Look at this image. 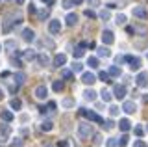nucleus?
Instances as JSON below:
<instances>
[{
  "instance_id": "09e8293b",
  "label": "nucleus",
  "mask_w": 148,
  "mask_h": 147,
  "mask_svg": "<svg viewBox=\"0 0 148 147\" xmlns=\"http://www.w3.org/2000/svg\"><path fill=\"white\" fill-rule=\"evenodd\" d=\"M133 147H146V144L143 140H135V141H133Z\"/></svg>"
},
{
  "instance_id": "ddd939ff",
  "label": "nucleus",
  "mask_w": 148,
  "mask_h": 147,
  "mask_svg": "<svg viewBox=\"0 0 148 147\" xmlns=\"http://www.w3.org/2000/svg\"><path fill=\"white\" fill-rule=\"evenodd\" d=\"M0 119L6 123H11L13 121V112L11 110H0Z\"/></svg>"
},
{
  "instance_id": "473e14b6",
  "label": "nucleus",
  "mask_w": 148,
  "mask_h": 147,
  "mask_svg": "<svg viewBox=\"0 0 148 147\" xmlns=\"http://www.w3.org/2000/svg\"><path fill=\"white\" fill-rule=\"evenodd\" d=\"M98 17H100V19H104V21H108L109 17H111V13H109V8H108V10H102V11L98 13Z\"/></svg>"
},
{
  "instance_id": "c756f323",
  "label": "nucleus",
  "mask_w": 148,
  "mask_h": 147,
  "mask_svg": "<svg viewBox=\"0 0 148 147\" xmlns=\"http://www.w3.org/2000/svg\"><path fill=\"white\" fill-rule=\"evenodd\" d=\"M0 134H4L6 138L11 134V128H9V125H0Z\"/></svg>"
},
{
  "instance_id": "2eb2a0df",
  "label": "nucleus",
  "mask_w": 148,
  "mask_h": 147,
  "mask_svg": "<svg viewBox=\"0 0 148 147\" xmlns=\"http://www.w3.org/2000/svg\"><path fill=\"white\" fill-rule=\"evenodd\" d=\"M13 80H15V84L17 86H22L26 82V75L22 71H18V73H15V75H13Z\"/></svg>"
},
{
  "instance_id": "423d86ee",
  "label": "nucleus",
  "mask_w": 148,
  "mask_h": 147,
  "mask_svg": "<svg viewBox=\"0 0 148 147\" xmlns=\"http://www.w3.org/2000/svg\"><path fill=\"white\" fill-rule=\"evenodd\" d=\"M48 32L50 34H59V32H61V22L58 19H52L48 22Z\"/></svg>"
},
{
  "instance_id": "9d476101",
  "label": "nucleus",
  "mask_w": 148,
  "mask_h": 147,
  "mask_svg": "<svg viewBox=\"0 0 148 147\" xmlns=\"http://www.w3.org/2000/svg\"><path fill=\"white\" fill-rule=\"evenodd\" d=\"M82 82L87 84V86H92L96 82V76L92 75V73H83V75H82Z\"/></svg>"
},
{
  "instance_id": "ea45409f",
  "label": "nucleus",
  "mask_w": 148,
  "mask_h": 147,
  "mask_svg": "<svg viewBox=\"0 0 148 147\" xmlns=\"http://www.w3.org/2000/svg\"><path fill=\"white\" fill-rule=\"evenodd\" d=\"M117 24H126V15H122V13H120V15H117Z\"/></svg>"
},
{
  "instance_id": "a211bd4d",
  "label": "nucleus",
  "mask_w": 148,
  "mask_h": 147,
  "mask_svg": "<svg viewBox=\"0 0 148 147\" xmlns=\"http://www.w3.org/2000/svg\"><path fill=\"white\" fill-rule=\"evenodd\" d=\"M119 128H120L122 132H128L130 128H132V123H130L128 119H120V121H119Z\"/></svg>"
},
{
  "instance_id": "49530a36",
  "label": "nucleus",
  "mask_w": 148,
  "mask_h": 147,
  "mask_svg": "<svg viewBox=\"0 0 148 147\" xmlns=\"http://www.w3.org/2000/svg\"><path fill=\"white\" fill-rule=\"evenodd\" d=\"M43 45H46L48 49H54V41H52V39H48V37L43 39Z\"/></svg>"
},
{
  "instance_id": "a19ab883",
  "label": "nucleus",
  "mask_w": 148,
  "mask_h": 147,
  "mask_svg": "<svg viewBox=\"0 0 148 147\" xmlns=\"http://www.w3.org/2000/svg\"><path fill=\"white\" fill-rule=\"evenodd\" d=\"M108 147H119L117 138H109V140H108Z\"/></svg>"
},
{
  "instance_id": "393cba45",
  "label": "nucleus",
  "mask_w": 148,
  "mask_h": 147,
  "mask_svg": "<svg viewBox=\"0 0 148 147\" xmlns=\"http://www.w3.org/2000/svg\"><path fill=\"white\" fill-rule=\"evenodd\" d=\"M52 88H54V91H63V88H65V82L63 80H54V84H52Z\"/></svg>"
},
{
  "instance_id": "cd10ccee",
  "label": "nucleus",
  "mask_w": 148,
  "mask_h": 147,
  "mask_svg": "<svg viewBox=\"0 0 148 147\" xmlns=\"http://www.w3.org/2000/svg\"><path fill=\"white\" fill-rule=\"evenodd\" d=\"M61 76L65 80H71V78H74V71H69V69H63L61 71Z\"/></svg>"
},
{
  "instance_id": "58836bf2",
  "label": "nucleus",
  "mask_w": 148,
  "mask_h": 147,
  "mask_svg": "<svg viewBox=\"0 0 148 147\" xmlns=\"http://www.w3.org/2000/svg\"><path fill=\"white\" fill-rule=\"evenodd\" d=\"M48 15H50V10H41V11H39V19H41V21H45Z\"/></svg>"
},
{
  "instance_id": "c85d7f7f",
  "label": "nucleus",
  "mask_w": 148,
  "mask_h": 147,
  "mask_svg": "<svg viewBox=\"0 0 148 147\" xmlns=\"http://www.w3.org/2000/svg\"><path fill=\"white\" fill-rule=\"evenodd\" d=\"M87 65H89V67H92V69H96V67H98V58L91 56L89 60H87Z\"/></svg>"
},
{
  "instance_id": "c9c22d12",
  "label": "nucleus",
  "mask_w": 148,
  "mask_h": 147,
  "mask_svg": "<svg viewBox=\"0 0 148 147\" xmlns=\"http://www.w3.org/2000/svg\"><path fill=\"white\" fill-rule=\"evenodd\" d=\"M72 71H74V73H82V71H83V65H82L80 62H74V65H72Z\"/></svg>"
},
{
  "instance_id": "a878e982",
  "label": "nucleus",
  "mask_w": 148,
  "mask_h": 147,
  "mask_svg": "<svg viewBox=\"0 0 148 147\" xmlns=\"http://www.w3.org/2000/svg\"><path fill=\"white\" fill-rule=\"evenodd\" d=\"M9 106H11L13 110H21V106H22V103H21V99H15V97H13L11 101H9Z\"/></svg>"
},
{
  "instance_id": "e2e57ef3",
  "label": "nucleus",
  "mask_w": 148,
  "mask_h": 147,
  "mask_svg": "<svg viewBox=\"0 0 148 147\" xmlns=\"http://www.w3.org/2000/svg\"><path fill=\"white\" fill-rule=\"evenodd\" d=\"M0 147H2V145H0Z\"/></svg>"
},
{
  "instance_id": "37998d69",
  "label": "nucleus",
  "mask_w": 148,
  "mask_h": 147,
  "mask_svg": "<svg viewBox=\"0 0 148 147\" xmlns=\"http://www.w3.org/2000/svg\"><path fill=\"white\" fill-rule=\"evenodd\" d=\"M119 112H120L119 106H111V108H109V116H113V117H115V116H119Z\"/></svg>"
},
{
  "instance_id": "20e7f679",
  "label": "nucleus",
  "mask_w": 148,
  "mask_h": 147,
  "mask_svg": "<svg viewBox=\"0 0 148 147\" xmlns=\"http://www.w3.org/2000/svg\"><path fill=\"white\" fill-rule=\"evenodd\" d=\"M34 95H35V97L39 99V101H45V99H46V95H48V89H46V86H45V84H39V86L35 88Z\"/></svg>"
},
{
  "instance_id": "dca6fc26",
  "label": "nucleus",
  "mask_w": 148,
  "mask_h": 147,
  "mask_svg": "<svg viewBox=\"0 0 148 147\" xmlns=\"http://www.w3.org/2000/svg\"><path fill=\"white\" fill-rule=\"evenodd\" d=\"M22 56H24V60L32 62V60H35V58H37V52H35L34 49H26L24 52H22Z\"/></svg>"
},
{
  "instance_id": "4be33fe9",
  "label": "nucleus",
  "mask_w": 148,
  "mask_h": 147,
  "mask_svg": "<svg viewBox=\"0 0 148 147\" xmlns=\"http://www.w3.org/2000/svg\"><path fill=\"white\" fill-rule=\"evenodd\" d=\"M85 47H87V45H85V43H82L80 47H76V49H74V50H72L74 58H82V56H83V49H85Z\"/></svg>"
},
{
  "instance_id": "052dcab7",
  "label": "nucleus",
  "mask_w": 148,
  "mask_h": 147,
  "mask_svg": "<svg viewBox=\"0 0 148 147\" xmlns=\"http://www.w3.org/2000/svg\"><path fill=\"white\" fill-rule=\"evenodd\" d=\"M0 50H2V45H0Z\"/></svg>"
},
{
  "instance_id": "412c9836",
  "label": "nucleus",
  "mask_w": 148,
  "mask_h": 147,
  "mask_svg": "<svg viewBox=\"0 0 148 147\" xmlns=\"http://www.w3.org/2000/svg\"><path fill=\"white\" fill-rule=\"evenodd\" d=\"M65 21H67V26H74L78 22V15H76V13H69Z\"/></svg>"
},
{
  "instance_id": "2f4dec72",
  "label": "nucleus",
  "mask_w": 148,
  "mask_h": 147,
  "mask_svg": "<svg viewBox=\"0 0 148 147\" xmlns=\"http://www.w3.org/2000/svg\"><path fill=\"white\" fill-rule=\"evenodd\" d=\"M41 128H43L45 132H50V130L54 128V123H52V121H45L43 125H41Z\"/></svg>"
},
{
  "instance_id": "f03ea898",
  "label": "nucleus",
  "mask_w": 148,
  "mask_h": 147,
  "mask_svg": "<svg viewBox=\"0 0 148 147\" xmlns=\"http://www.w3.org/2000/svg\"><path fill=\"white\" fill-rule=\"evenodd\" d=\"M80 116H82V117H85L87 121H96V123H102V121H104V119H102L98 114H95L92 110H85V108H82V110H80Z\"/></svg>"
},
{
  "instance_id": "bf43d9fd",
  "label": "nucleus",
  "mask_w": 148,
  "mask_h": 147,
  "mask_svg": "<svg viewBox=\"0 0 148 147\" xmlns=\"http://www.w3.org/2000/svg\"><path fill=\"white\" fill-rule=\"evenodd\" d=\"M2 99H4V91L0 89V101H2Z\"/></svg>"
},
{
  "instance_id": "6e6552de",
  "label": "nucleus",
  "mask_w": 148,
  "mask_h": 147,
  "mask_svg": "<svg viewBox=\"0 0 148 147\" xmlns=\"http://www.w3.org/2000/svg\"><path fill=\"white\" fill-rule=\"evenodd\" d=\"M126 62L130 63V69H132V71H139V69H141V60H139V58L126 56Z\"/></svg>"
},
{
  "instance_id": "3c124183",
  "label": "nucleus",
  "mask_w": 148,
  "mask_h": 147,
  "mask_svg": "<svg viewBox=\"0 0 148 147\" xmlns=\"http://www.w3.org/2000/svg\"><path fill=\"white\" fill-rule=\"evenodd\" d=\"M102 144V136L100 134H95V145H100Z\"/></svg>"
},
{
  "instance_id": "a18cd8bd",
  "label": "nucleus",
  "mask_w": 148,
  "mask_h": 147,
  "mask_svg": "<svg viewBox=\"0 0 148 147\" xmlns=\"http://www.w3.org/2000/svg\"><path fill=\"white\" fill-rule=\"evenodd\" d=\"M6 47H8V49H17V41H13V39L6 41Z\"/></svg>"
},
{
  "instance_id": "4d7b16f0",
  "label": "nucleus",
  "mask_w": 148,
  "mask_h": 147,
  "mask_svg": "<svg viewBox=\"0 0 148 147\" xmlns=\"http://www.w3.org/2000/svg\"><path fill=\"white\" fill-rule=\"evenodd\" d=\"M2 141H6V136H4V134H0V144H2Z\"/></svg>"
},
{
  "instance_id": "5701e85b",
  "label": "nucleus",
  "mask_w": 148,
  "mask_h": 147,
  "mask_svg": "<svg viewBox=\"0 0 148 147\" xmlns=\"http://www.w3.org/2000/svg\"><path fill=\"white\" fill-rule=\"evenodd\" d=\"M100 97H102V101H104V103H109V101L113 99V93H111V91H108V89H102Z\"/></svg>"
},
{
  "instance_id": "bb28decb",
  "label": "nucleus",
  "mask_w": 148,
  "mask_h": 147,
  "mask_svg": "<svg viewBox=\"0 0 148 147\" xmlns=\"http://www.w3.org/2000/svg\"><path fill=\"white\" fill-rule=\"evenodd\" d=\"M15 22H17V21H6V22H4V28H2L4 34H9V32H11V26L15 24Z\"/></svg>"
},
{
  "instance_id": "603ef678",
  "label": "nucleus",
  "mask_w": 148,
  "mask_h": 147,
  "mask_svg": "<svg viewBox=\"0 0 148 147\" xmlns=\"http://www.w3.org/2000/svg\"><path fill=\"white\" fill-rule=\"evenodd\" d=\"M58 147H71V145H69V141H67V140H59Z\"/></svg>"
},
{
  "instance_id": "7ed1b4c3",
  "label": "nucleus",
  "mask_w": 148,
  "mask_h": 147,
  "mask_svg": "<svg viewBox=\"0 0 148 147\" xmlns=\"http://www.w3.org/2000/svg\"><path fill=\"white\" fill-rule=\"evenodd\" d=\"M135 84H137V88H148V73H146V71L137 73Z\"/></svg>"
},
{
  "instance_id": "8fccbe9b",
  "label": "nucleus",
  "mask_w": 148,
  "mask_h": 147,
  "mask_svg": "<svg viewBox=\"0 0 148 147\" xmlns=\"http://www.w3.org/2000/svg\"><path fill=\"white\" fill-rule=\"evenodd\" d=\"M122 62H126V56H117V60H115V63H117V65H120Z\"/></svg>"
},
{
  "instance_id": "39448f33",
  "label": "nucleus",
  "mask_w": 148,
  "mask_h": 147,
  "mask_svg": "<svg viewBox=\"0 0 148 147\" xmlns=\"http://www.w3.org/2000/svg\"><path fill=\"white\" fill-rule=\"evenodd\" d=\"M113 97H117L119 101H122L124 97H126V86H122V84H117V86H115Z\"/></svg>"
},
{
  "instance_id": "4c0bfd02",
  "label": "nucleus",
  "mask_w": 148,
  "mask_h": 147,
  "mask_svg": "<svg viewBox=\"0 0 148 147\" xmlns=\"http://www.w3.org/2000/svg\"><path fill=\"white\" fill-rule=\"evenodd\" d=\"M61 104H63L65 108H72V106H74V101H72V99H63Z\"/></svg>"
},
{
  "instance_id": "b1692460",
  "label": "nucleus",
  "mask_w": 148,
  "mask_h": 147,
  "mask_svg": "<svg viewBox=\"0 0 148 147\" xmlns=\"http://www.w3.org/2000/svg\"><path fill=\"white\" fill-rule=\"evenodd\" d=\"M108 73H109L111 76H120V75H122V71H120V65H119V67H117V65H111Z\"/></svg>"
},
{
  "instance_id": "6e6d98bb",
  "label": "nucleus",
  "mask_w": 148,
  "mask_h": 147,
  "mask_svg": "<svg viewBox=\"0 0 148 147\" xmlns=\"http://www.w3.org/2000/svg\"><path fill=\"white\" fill-rule=\"evenodd\" d=\"M15 2L18 4V6H22V4H24V2H26V0H15Z\"/></svg>"
},
{
  "instance_id": "864d4df0",
  "label": "nucleus",
  "mask_w": 148,
  "mask_h": 147,
  "mask_svg": "<svg viewBox=\"0 0 148 147\" xmlns=\"http://www.w3.org/2000/svg\"><path fill=\"white\" fill-rule=\"evenodd\" d=\"M28 11H30V13H32V15H34V13L37 11V10H35V6H34V4H30V6H28Z\"/></svg>"
},
{
  "instance_id": "f3484780",
  "label": "nucleus",
  "mask_w": 148,
  "mask_h": 147,
  "mask_svg": "<svg viewBox=\"0 0 148 147\" xmlns=\"http://www.w3.org/2000/svg\"><path fill=\"white\" fill-rule=\"evenodd\" d=\"M35 60H37V63H39L41 67H45V65H48V63H50V58L46 56V54H37Z\"/></svg>"
},
{
  "instance_id": "72a5a7b5",
  "label": "nucleus",
  "mask_w": 148,
  "mask_h": 147,
  "mask_svg": "<svg viewBox=\"0 0 148 147\" xmlns=\"http://www.w3.org/2000/svg\"><path fill=\"white\" fill-rule=\"evenodd\" d=\"M119 140H120V141H119V147H126V145H128V140H130V138H128V134H122V136L119 138Z\"/></svg>"
},
{
  "instance_id": "0eeeda50",
  "label": "nucleus",
  "mask_w": 148,
  "mask_h": 147,
  "mask_svg": "<svg viewBox=\"0 0 148 147\" xmlns=\"http://www.w3.org/2000/svg\"><path fill=\"white\" fill-rule=\"evenodd\" d=\"M122 110L126 114H135L137 112V104L133 103V101H124V103H122Z\"/></svg>"
},
{
  "instance_id": "f8f14e48",
  "label": "nucleus",
  "mask_w": 148,
  "mask_h": 147,
  "mask_svg": "<svg viewBox=\"0 0 148 147\" xmlns=\"http://www.w3.org/2000/svg\"><path fill=\"white\" fill-rule=\"evenodd\" d=\"M22 39H24V41H30V43H32V41L35 39V32L32 30V28H24V30H22Z\"/></svg>"
},
{
  "instance_id": "680f3d73",
  "label": "nucleus",
  "mask_w": 148,
  "mask_h": 147,
  "mask_svg": "<svg viewBox=\"0 0 148 147\" xmlns=\"http://www.w3.org/2000/svg\"><path fill=\"white\" fill-rule=\"evenodd\" d=\"M146 130H148V128H146Z\"/></svg>"
},
{
  "instance_id": "6ab92c4d",
  "label": "nucleus",
  "mask_w": 148,
  "mask_h": 147,
  "mask_svg": "<svg viewBox=\"0 0 148 147\" xmlns=\"http://www.w3.org/2000/svg\"><path fill=\"white\" fill-rule=\"evenodd\" d=\"M98 56H102V58H109L111 56V50L108 49V45H102L98 49Z\"/></svg>"
},
{
  "instance_id": "de8ad7c7",
  "label": "nucleus",
  "mask_w": 148,
  "mask_h": 147,
  "mask_svg": "<svg viewBox=\"0 0 148 147\" xmlns=\"http://www.w3.org/2000/svg\"><path fill=\"white\" fill-rule=\"evenodd\" d=\"M133 132H135V136H139V138H141L143 134H145V130H143V127H135V128H133Z\"/></svg>"
},
{
  "instance_id": "c03bdc74",
  "label": "nucleus",
  "mask_w": 148,
  "mask_h": 147,
  "mask_svg": "<svg viewBox=\"0 0 148 147\" xmlns=\"http://www.w3.org/2000/svg\"><path fill=\"white\" fill-rule=\"evenodd\" d=\"M11 147H22V140L21 138H15V140L11 141Z\"/></svg>"
},
{
  "instance_id": "e433bc0d",
  "label": "nucleus",
  "mask_w": 148,
  "mask_h": 147,
  "mask_svg": "<svg viewBox=\"0 0 148 147\" xmlns=\"http://www.w3.org/2000/svg\"><path fill=\"white\" fill-rule=\"evenodd\" d=\"M83 15H85L87 19H96V13L92 11V10H85V11H83Z\"/></svg>"
},
{
  "instance_id": "5fc2aeb1",
  "label": "nucleus",
  "mask_w": 148,
  "mask_h": 147,
  "mask_svg": "<svg viewBox=\"0 0 148 147\" xmlns=\"http://www.w3.org/2000/svg\"><path fill=\"white\" fill-rule=\"evenodd\" d=\"M48 110H50V112H54V110H56V103L50 101V103H48Z\"/></svg>"
},
{
  "instance_id": "9b49d317",
  "label": "nucleus",
  "mask_w": 148,
  "mask_h": 147,
  "mask_svg": "<svg viewBox=\"0 0 148 147\" xmlns=\"http://www.w3.org/2000/svg\"><path fill=\"white\" fill-rule=\"evenodd\" d=\"M133 15H135L137 19H146V17H148V11L143 6H135V8H133Z\"/></svg>"
},
{
  "instance_id": "f257e3e1",
  "label": "nucleus",
  "mask_w": 148,
  "mask_h": 147,
  "mask_svg": "<svg viewBox=\"0 0 148 147\" xmlns=\"http://www.w3.org/2000/svg\"><path fill=\"white\" fill-rule=\"evenodd\" d=\"M91 134H92L91 121H85V123H82V125H78V136L80 138H89Z\"/></svg>"
},
{
  "instance_id": "79ce46f5",
  "label": "nucleus",
  "mask_w": 148,
  "mask_h": 147,
  "mask_svg": "<svg viewBox=\"0 0 148 147\" xmlns=\"http://www.w3.org/2000/svg\"><path fill=\"white\" fill-rule=\"evenodd\" d=\"M72 6H74V0H63V8L65 10H71Z\"/></svg>"
},
{
  "instance_id": "1a4fd4ad",
  "label": "nucleus",
  "mask_w": 148,
  "mask_h": 147,
  "mask_svg": "<svg viewBox=\"0 0 148 147\" xmlns=\"http://www.w3.org/2000/svg\"><path fill=\"white\" fill-rule=\"evenodd\" d=\"M113 41H115V37H113V32H109V30H104L102 32V43L104 45H113Z\"/></svg>"
},
{
  "instance_id": "aec40b11",
  "label": "nucleus",
  "mask_w": 148,
  "mask_h": 147,
  "mask_svg": "<svg viewBox=\"0 0 148 147\" xmlns=\"http://www.w3.org/2000/svg\"><path fill=\"white\" fill-rule=\"evenodd\" d=\"M83 97H85L87 101H91V103H92V101L96 99V91L89 88V89H85V91H83Z\"/></svg>"
},
{
  "instance_id": "7c9ffc66",
  "label": "nucleus",
  "mask_w": 148,
  "mask_h": 147,
  "mask_svg": "<svg viewBox=\"0 0 148 147\" xmlns=\"http://www.w3.org/2000/svg\"><path fill=\"white\" fill-rule=\"evenodd\" d=\"M100 80L106 82V84H109V82H111V75H109V73H106V71H102L100 73Z\"/></svg>"
},
{
  "instance_id": "13d9d810",
  "label": "nucleus",
  "mask_w": 148,
  "mask_h": 147,
  "mask_svg": "<svg viewBox=\"0 0 148 147\" xmlns=\"http://www.w3.org/2000/svg\"><path fill=\"white\" fill-rule=\"evenodd\" d=\"M143 101H145V103L148 104V95H145V97H143Z\"/></svg>"
},
{
  "instance_id": "f704fd0d",
  "label": "nucleus",
  "mask_w": 148,
  "mask_h": 147,
  "mask_svg": "<svg viewBox=\"0 0 148 147\" xmlns=\"http://www.w3.org/2000/svg\"><path fill=\"white\" fill-rule=\"evenodd\" d=\"M102 127H104V128H106V130H111V128H113V127H115V123H113V121H111V119H108V121H102Z\"/></svg>"
},
{
  "instance_id": "4468645a",
  "label": "nucleus",
  "mask_w": 148,
  "mask_h": 147,
  "mask_svg": "<svg viewBox=\"0 0 148 147\" xmlns=\"http://www.w3.org/2000/svg\"><path fill=\"white\" fill-rule=\"evenodd\" d=\"M65 63H67V56H65V54H56L54 56V65L56 67H63Z\"/></svg>"
}]
</instances>
